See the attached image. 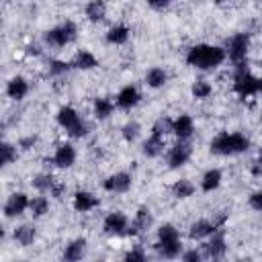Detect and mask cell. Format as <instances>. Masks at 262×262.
I'll return each instance as SVG.
<instances>
[{
    "mask_svg": "<svg viewBox=\"0 0 262 262\" xmlns=\"http://www.w3.org/2000/svg\"><path fill=\"white\" fill-rule=\"evenodd\" d=\"M184 59H186V63L190 68L209 72V70H217L227 59V53H225V47H221V45L196 43V45H192L186 51V57Z\"/></svg>",
    "mask_w": 262,
    "mask_h": 262,
    "instance_id": "1",
    "label": "cell"
},
{
    "mask_svg": "<svg viewBox=\"0 0 262 262\" xmlns=\"http://www.w3.org/2000/svg\"><path fill=\"white\" fill-rule=\"evenodd\" d=\"M250 149V137L239 131H221L209 141V151L215 156H239Z\"/></svg>",
    "mask_w": 262,
    "mask_h": 262,
    "instance_id": "2",
    "label": "cell"
},
{
    "mask_svg": "<svg viewBox=\"0 0 262 262\" xmlns=\"http://www.w3.org/2000/svg\"><path fill=\"white\" fill-rule=\"evenodd\" d=\"M55 121L72 139H82V137H86L90 133V123L70 104H66V106H61L57 111Z\"/></svg>",
    "mask_w": 262,
    "mask_h": 262,
    "instance_id": "3",
    "label": "cell"
},
{
    "mask_svg": "<svg viewBox=\"0 0 262 262\" xmlns=\"http://www.w3.org/2000/svg\"><path fill=\"white\" fill-rule=\"evenodd\" d=\"M76 39H78V25L74 20H63V23H59V25H55L43 33V43L47 47H53V49L72 45Z\"/></svg>",
    "mask_w": 262,
    "mask_h": 262,
    "instance_id": "4",
    "label": "cell"
},
{
    "mask_svg": "<svg viewBox=\"0 0 262 262\" xmlns=\"http://www.w3.org/2000/svg\"><path fill=\"white\" fill-rule=\"evenodd\" d=\"M231 88L233 92L239 96V98H250V96H256L260 92V78L254 76L250 70H248V63L244 66H235V72H233V80H231Z\"/></svg>",
    "mask_w": 262,
    "mask_h": 262,
    "instance_id": "5",
    "label": "cell"
},
{
    "mask_svg": "<svg viewBox=\"0 0 262 262\" xmlns=\"http://www.w3.org/2000/svg\"><path fill=\"white\" fill-rule=\"evenodd\" d=\"M250 43H252V37L250 33L246 31H239L235 35H231L225 43V53L229 57V61L235 66H244L248 63V51H250Z\"/></svg>",
    "mask_w": 262,
    "mask_h": 262,
    "instance_id": "6",
    "label": "cell"
},
{
    "mask_svg": "<svg viewBox=\"0 0 262 262\" xmlns=\"http://www.w3.org/2000/svg\"><path fill=\"white\" fill-rule=\"evenodd\" d=\"M203 250V256L207 260H221L225 254H227V242H225V229L219 227L213 235H209L205 239V244L201 246Z\"/></svg>",
    "mask_w": 262,
    "mask_h": 262,
    "instance_id": "7",
    "label": "cell"
},
{
    "mask_svg": "<svg viewBox=\"0 0 262 262\" xmlns=\"http://www.w3.org/2000/svg\"><path fill=\"white\" fill-rule=\"evenodd\" d=\"M190 158H192V145L188 141H182V139H178L166 151V164H168L170 170H178V168L186 166Z\"/></svg>",
    "mask_w": 262,
    "mask_h": 262,
    "instance_id": "8",
    "label": "cell"
},
{
    "mask_svg": "<svg viewBox=\"0 0 262 262\" xmlns=\"http://www.w3.org/2000/svg\"><path fill=\"white\" fill-rule=\"evenodd\" d=\"M129 217L123 213V211H111L104 215L102 219V231L106 235H115V237H121V235H127V229H129Z\"/></svg>",
    "mask_w": 262,
    "mask_h": 262,
    "instance_id": "9",
    "label": "cell"
},
{
    "mask_svg": "<svg viewBox=\"0 0 262 262\" xmlns=\"http://www.w3.org/2000/svg\"><path fill=\"white\" fill-rule=\"evenodd\" d=\"M29 203H31V196L27 192H20V190L12 192L6 199L4 207H2V213H4L6 219H16V217H20L29 211Z\"/></svg>",
    "mask_w": 262,
    "mask_h": 262,
    "instance_id": "10",
    "label": "cell"
},
{
    "mask_svg": "<svg viewBox=\"0 0 262 262\" xmlns=\"http://www.w3.org/2000/svg\"><path fill=\"white\" fill-rule=\"evenodd\" d=\"M133 186V176L125 170H119V172H113L108 174L104 180H102V188L111 194H123L127 192L129 188Z\"/></svg>",
    "mask_w": 262,
    "mask_h": 262,
    "instance_id": "11",
    "label": "cell"
},
{
    "mask_svg": "<svg viewBox=\"0 0 262 262\" xmlns=\"http://www.w3.org/2000/svg\"><path fill=\"white\" fill-rule=\"evenodd\" d=\"M154 227V213L147 209V207H139L129 223V229H127V235L131 237H137L141 233H147L149 229Z\"/></svg>",
    "mask_w": 262,
    "mask_h": 262,
    "instance_id": "12",
    "label": "cell"
},
{
    "mask_svg": "<svg viewBox=\"0 0 262 262\" xmlns=\"http://www.w3.org/2000/svg\"><path fill=\"white\" fill-rule=\"evenodd\" d=\"M76 160H78V151H76L74 143H70V141L59 143V145L55 147L53 156H51V164H53L55 168H61V170L72 168V166L76 164Z\"/></svg>",
    "mask_w": 262,
    "mask_h": 262,
    "instance_id": "13",
    "label": "cell"
},
{
    "mask_svg": "<svg viewBox=\"0 0 262 262\" xmlns=\"http://www.w3.org/2000/svg\"><path fill=\"white\" fill-rule=\"evenodd\" d=\"M139 102H141V92H139V88H137L135 84L123 86V88L117 92V96H115V104H117V108H121V111H131V108H135Z\"/></svg>",
    "mask_w": 262,
    "mask_h": 262,
    "instance_id": "14",
    "label": "cell"
},
{
    "mask_svg": "<svg viewBox=\"0 0 262 262\" xmlns=\"http://www.w3.org/2000/svg\"><path fill=\"white\" fill-rule=\"evenodd\" d=\"M100 205L98 196L92 194L90 190H76L72 196V207L76 213H90Z\"/></svg>",
    "mask_w": 262,
    "mask_h": 262,
    "instance_id": "15",
    "label": "cell"
},
{
    "mask_svg": "<svg viewBox=\"0 0 262 262\" xmlns=\"http://www.w3.org/2000/svg\"><path fill=\"white\" fill-rule=\"evenodd\" d=\"M217 229H219V227L213 223V219H196V221H192L190 227H188V237H190L192 242H203V239H207L209 235H213Z\"/></svg>",
    "mask_w": 262,
    "mask_h": 262,
    "instance_id": "16",
    "label": "cell"
},
{
    "mask_svg": "<svg viewBox=\"0 0 262 262\" xmlns=\"http://www.w3.org/2000/svg\"><path fill=\"white\" fill-rule=\"evenodd\" d=\"M164 147H166V137L160 133H149L147 139H143V143H141V154L145 158L154 160L164 154Z\"/></svg>",
    "mask_w": 262,
    "mask_h": 262,
    "instance_id": "17",
    "label": "cell"
},
{
    "mask_svg": "<svg viewBox=\"0 0 262 262\" xmlns=\"http://www.w3.org/2000/svg\"><path fill=\"white\" fill-rule=\"evenodd\" d=\"M29 90H31V86H29L27 78H23V76H12V78L6 82V96H8L10 100H14V102L23 100V98L29 94Z\"/></svg>",
    "mask_w": 262,
    "mask_h": 262,
    "instance_id": "18",
    "label": "cell"
},
{
    "mask_svg": "<svg viewBox=\"0 0 262 262\" xmlns=\"http://www.w3.org/2000/svg\"><path fill=\"white\" fill-rule=\"evenodd\" d=\"M12 239L20 246V248H29L35 244L37 239V227L33 223H20L12 229Z\"/></svg>",
    "mask_w": 262,
    "mask_h": 262,
    "instance_id": "19",
    "label": "cell"
},
{
    "mask_svg": "<svg viewBox=\"0 0 262 262\" xmlns=\"http://www.w3.org/2000/svg\"><path fill=\"white\" fill-rule=\"evenodd\" d=\"M86 252H88V242H86V237H76V239L68 242V246L63 248L61 258L68 260V262H78V260H82V258L86 256Z\"/></svg>",
    "mask_w": 262,
    "mask_h": 262,
    "instance_id": "20",
    "label": "cell"
},
{
    "mask_svg": "<svg viewBox=\"0 0 262 262\" xmlns=\"http://www.w3.org/2000/svg\"><path fill=\"white\" fill-rule=\"evenodd\" d=\"M192 133H194V119H192L190 115L182 113V115L174 117V135H176L178 139L188 141V139L192 137Z\"/></svg>",
    "mask_w": 262,
    "mask_h": 262,
    "instance_id": "21",
    "label": "cell"
},
{
    "mask_svg": "<svg viewBox=\"0 0 262 262\" xmlns=\"http://www.w3.org/2000/svg\"><path fill=\"white\" fill-rule=\"evenodd\" d=\"M98 66H100V61H98V57H96L90 49H80V51L72 57V68H74V70L88 72V70H94V68H98Z\"/></svg>",
    "mask_w": 262,
    "mask_h": 262,
    "instance_id": "22",
    "label": "cell"
},
{
    "mask_svg": "<svg viewBox=\"0 0 262 262\" xmlns=\"http://www.w3.org/2000/svg\"><path fill=\"white\" fill-rule=\"evenodd\" d=\"M84 14L94 25L102 23L106 18V0H88V4L84 6Z\"/></svg>",
    "mask_w": 262,
    "mask_h": 262,
    "instance_id": "23",
    "label": "cell"
},
{
    "mask_svg": "<svg viewBox=\"0 0 262 262\" xmlns=\"http://www.w3.org/2000/svg\"><path fill=\"white\" fill-rule=\"evenodd\" d=\"M129 37H131V29L127 25H123V23L113 25L106 31V35H104V39H106L108 45H125L129 41Z\"/></svg>",
    "mask_w": 262,
    "mask_h": 262,
    "instance_id": "24",
    "label": "cell"
},
{
    "mask_svg": "<svg viewBox=\"0 0 262 262\" xmlns=\"http://www.w3.org/2000/svg\"><path fill=\"white\" fill-rule=\"evenodd\" d=\"M221 182H223V172L219 168H209L201 176V190L203 192H213L221 186Z\"/></svg>",
    "mask_w": 262,
    "mask_h": 262,
    "instance_id": "25",
    "label": "cell"
},
{
    "mask_svg": "<svg viewBox=\"0 0 262 262\" xmlns=\"http://www.w3.org/2000/svg\"><path fill=\"white\" fill-rule=\"evenodd\" d=\"M170 192H172L174 199L184 201V199H190V196L196 192V186H194L192 180H188V178H180V180H176V182L170 186Z\"/></svg>",
    "mask_w": 262,
    "mask_h": 262,
    "instance_id": "26",
    "label": "cell"
},
{
    "mask_svg": "<svg viewBox=\"0 0 262 262\" xmlns=\"http://www.w3.org/2000/svg\"><path fill=\"white\" fill-rule=\"evenodd\" d=\"M168 78H170L168 72H166L164 68H160V66H154V68H149V70L145 72V84H147L149 88H154V90L166 86V84H168Z\"/></svg>",
    "mask_w": 262,
    "mask_h": 262,
    "instance_id": "27",
    "label": "cell"
},
{
    "mask_svg": "<svg viewBox=\"0 0 262 262\" xmlns=\"http://www.w3.org/2000/svg\"><path fill=\"white\" fill-rule=\"evenodd\" d=\"M154 250L158 252L160 258H166V260H174V258H180L182 254V239L180 242H170V244H162V242H156L154 244Z\"/></svg>",
    "mask_w": 262,
    "mask_h": 262,
    "instance_id": "28",
    "label": "cell"
},
{
    "mask_svg": "<svg viewBox=\"0 0 262 262\" xmlns=\"http://www.w3.org/2000/svg\"><path fill=\"white\" fill-rule=\"evenodd\" d=\"M115 106H117V104H115L111 98H106V96H98V98H94L92 113H94V117H96L98 121H104V119H108V117L113 115Z\"/></svg>",
    "mask_w": 262,
    "mask_h": 262,
    "instance_id": "29",
    "label": "cell"
},
{
    "mask_svg": "<svg viewBox=\"0 0 262 262\" xmlns=\"http://www.w3.org/2000/svg\"><path fill=\"white\" fill-rule=\"evenodd\" d=\"M29 213H31V217H33V219H39V217L47 215V213H49V199H47V196H43L41 192H39L37 196H31Z\"/></svg>",
    "mask_w": 262,
    "mask_h": 262,
    "instance_id": "30",
    "label": "cell"
},
{
    "mask_svg": "<svg viewBox=\"0 0 262 262\" xmlns=\"http://www.w3.org/2000/svg\"><path fill=\"white\" fill-rule=\"evenodd\" d=\"M190 94H192V98H196V100H205V98H209V96L213 94V84H211L209 80L199 78V80L192 82Z\"/></svg>",
    "mask_w": 262,
    "mask_h": 262,
    "instance_id": "31",
    "label": "cell"
},
{
    "mask_svg": "<svg viewBox=\"0 0 262 262\" xmlns=\"http://www.w3.org/2000/svg\"><path fill=\"white\" fill-rule=\"evenodd\" d=\"M156 233H158V239H156V242H162V244L180 242V231H178L176 225H172V223H162Z\"/></svg>",
    "mask_w": 262,
    "mask_h": 262,
    "instance_id": "32",
    "label": "cell"
},
{
    "mask_svg": "<svg viewBox=\"0 0 262 262\" xmlns=\"http://www.w3.org/2000/svg\"><path fill=\"white\" fill-rule=\"evenodd\" d=\"M31 184H33V188H35L37 192H41V194H49L51 186L55 184V178H53L51 174H47V172H41V174L33 176Z\"/></svg>",
    "mask_w": 262,
    "mask_h": 262,
    "instance_id": "33",
    "label": "cell"
},
{
    "mask_svg": "<svg viewBox=\"0 0 262 262\" xmlns=\"http://www.w3.org/2000/svg\"><path fill=\"white\" fill-rule=\"evenodd\" d=\"M70 70H74V68H72V61H63V59H49V61H47V74H49L51 78H61V76H66Z\"/></svg>",
    "mask_w": 262,
    "mask_h": 262,
    "instance_id": "34",
    "label": "cell"
},
{
    "mask_svg": "<svg viewBox=\"0 0 262 262\" xmlns=\"http://www.w3.org/2000/svg\"><path fill=\"white\" fill-rule=\"evenodd\" d=\"M121 135L127 143H135L141 135V123L139 121H127L123 127H121Z\"/></svg>",
    "mask_w": 262,
    "mask_h": 262,
    "instance_id": "35",
    "label": "cell"
},
{
    "mask_svg": "<svg viewBox=\"0 0 262 262\" xmlns=\"http://www.w3.org/2000/svg\"><path fill=\"white\" fill-rule=\"evenodd\" d=\"M16 147H18L16 143L2 141V145H0V162H2V166H10L12 162H16V158H18V149Z\"/></svg>",
    "mask_w": 262,
    "mask_h": 262,
    "instance_id": "36",
    "label": "cell"
},
{
    "mask_svg": "<svg viewBox=\"0 0 262 262\" xmlns=\"http://www.w3.org/2000/svg\"><path fill=\"white\" fill-rule=\"evenodd\" d=\"M151 133H160V135H164V137L170 135V133H174V119L162 115V117L156 119V123L151 125Z\"/></svg>",
    "mask_w": 262,
    "mask_h": 262,
    "instance_id": "37",
    "label": "cell"
},
{
    "mask_svg": "<svg viewBox=\"0 0 262 262\" xmlns=\"http://www.w3.org/2000/svg\"><path fill=\"white\" fill-rule=\"evenodd\" d=\"M127 262H143L145 258H147V254H145V250L141 248V246H133L131 250H127L125 252V256H123Z\"/></svg>",
    "mask_w": 262,
    "mask_h": 262,
    "instance_id": "38",
    "label": "cell"
},
{
    "mask_svg": "<svg viewBox=\"0 0 262 262\" xmlns=\"http://www.w3.org/2000/svg\"><path fill=\"white\" fill-rule=\"evenodd\" d=\"M205 256H203V250L201 248H190V250H182V254H180V260L182 262H199V260H203Z\"/></svg>",
    "mask_w": 262,
    "mask_h": 262,
    "instance_id": "39",
    "label": "cell"
},
{
    "mask_svg": "<svg viewBox=\"0 0 262 262\" xmlns=\"http://www.w3.org/2000/svg\"><path fill=\"white\" fill-rule=\"evenodd\" d=\"M248 207L252 211H262V190H254L248 196Z\"/></svg>",
    "mask_w": 262,
    "mask_h": 262,
    "instance_id": "40",
    "label": "cell"
},
{
    "mask_svg": "<svg viewBox=\"0 0 262 262\" xmlns=\"http://www.w3.org/2000/svg\"><path fill=\"white\" fill-rule=\"evenodd\" d=\"M250 174L254 176V178H262V149L256 154V158L252 160V164H250Z\"/></svg>",
    "mask_w": 262,
    "mask_h": 262,
    "instance_id": "41",
    "label": "cell"
},
{
    "mask_svg": "<svg viewBox=\"0 0 262 262\" xmlns=\"http://www.w3.org/2000/svg\"><path fill=\"white\" fill-rule=\"evenodd\" d=\"M39 141V137L37 135H25V137H20L18 139V149H23V151H29L31 147H35V143Z\"/></svg>",
    "mask_w": 262,
    "mask_h": 262,
    "instance_id": "42",
    "label": "cell"
},
{
    "mask_svg": "<svg viewBox=\"0 0 262 262\" xmlns=\"http://www.w3.org/2000/svg\"><path fill=\"white\" fill-rule=\"evenodd\" d=\"M63 194H66V182L55 180V184H53L51 190H49V196H53V199H61Z\"/></svg>",
    "mask_w": 262,
    "mask_h": 262,
    "instance_id": "43",
    "label": "cell"
},
{
    "mask_svg": "<svg viewBox=\"0 0 262 262\" xmlns=\"http://www.w3.org/2000/svg\"><path fill=\"white\" fill-rule=\"evenodd\" d=\"M145 2H147V6L154 8V10H166L174 0H145Z\"/></svg>",
    "mask_w": 262,
    "mask_h": 262,
    "instance_id": "44",
    "label": "cell"
},
{
    "mask_svg": "<svg viewBox=\"0 0 262 262\" xmlns=\"http://www.w3.org/2000/svg\"><path fill=\"white\" fill-rule=\"evenodd\" d=\"M227 217H229V213H225V211H219V213H215V215H213V223H215L217 227H225V221H227Z\"/></svg>",
    "mask_w": 262,
    "mask_h": 262,
    "instance_id": "45",
    "label": "cell"
},
{
    "mask_svg": "<svg viewBox=\"0 0 262 262\" xmlns=\"http://www.w3.org/2000/svg\"><path fill=\"white\" fill-rule=\"evenodd\" d=\"M27 53H29V55H39L41 49H39L37 45H29V47H27Z\"/></svg>",
    "mask_w": 262,
    "mask_h": 262,
    "instance_id": "46",
    "label": "cell"
},
{
    "mask_svg": "<svg viewBox=\"0 0 262 262\" xmlns=\"http://www.w3.org/2000/svg\"><path fill=\"white\" fill-rule=\"evenodd\" d=\"M258 94H262V78H260V92Z\"/></svg>",
    "mask_w": 262,
    "mask_h": 262,
    "instance_id": "47",
    "label": "cell"
},
{
    "mask_svg": "<svg viewBox=\"0 0 262 262\" xmlns=\"http://www.w3.org/2000/svg\"><path fill=\"white\" fill-rule=\"evenodd\" d=\"M260 123H262V117H260Z\"/></svg>",
    "mask_w": 262,
    "mask_h": 262,
    "instance_id": "48",
    "label": "cell"
}]
</instances>
